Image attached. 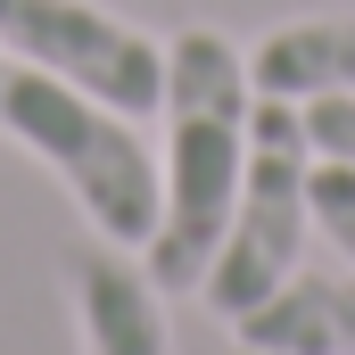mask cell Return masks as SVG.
I'll return each instance as SVG.
<instances>
[{
  "label": "cell",
  "mask_w": 355,
  "mask_h": 355,
  "mask_svg": "<svg viewBox=\"0 0 355 355\" xmlns=\"http://www.w3.org/2000/svg\"><path fill=\"white\" fill-rule=\"evenodd\" d=\"M166 207H157V240L141 248L149 281L174 297L198 289L215 248H223V223H232V198L248 174V124H257V75H248V50H232L215 25H182L166 42Z\"/></svg>",
  "instance_id": "6da1fadb"
},
{
  "label": "cell",
  "mask_w": 355,
  "mask_h": 355,
  "mask_svg": "<svg viewBox=\"0 0 355 355\" xmlns=\"http://www.w3.org/2000/svg\"><path fill=\"white\" fill-rule=\"evenodd\" d=\"M0 132L67 182V198L83 207L91 240L132 248V257L157 240L166 174H157V149L141 141V116H124V107H107L91 91L58 83L42 67L0 58Z\"/></svg>",
  "instance_id": "7a4b0ae2"
},
{
  "label": "cell",
  "mask_w": 355,
  "mask_h": 355,
  "mask_svg": "<svg viewBox=\"0 0 355 355\" xmlns=\"http://www.w3.org/2000/svg\"><path fill=\"white\" fill-rule=\"evenodd\" d=\"M314 240V141H306V107L257 91V124H248V174L232 198L223 248L198 281L215 322H240L248 306H265L289 272L306 265Z\"/></svg>",
  "instance_id": "3957f363"
},
{
  "label": "cell",
  "mask_w": 355,
  "mask_h": 355,
  "mask_svg": "<svg viewBox=\"0 0 355 355\" xmlns=\"http://www.w3.org/2000/svg\"><path fill=\"white\" fill-rule=\"evenodd\" d=\"M0 58L42 67L124 116H157L166 99V42L99 0H0Z\"/></svg>",
  "instance_id": "277c9868"
},
{
  "label": "cell",
  "mask_w": 355,
  "mask_h": 355,
  "mask_svg": "<svg viewBox=\"0 0 355 355\" xmlns=\"http://www.w3.org/2000/svg\"><path fill=\"white\" fill-rule=\"evenodd\" d=\"M67 306H75L83 355H174L166 289L149 281L132 248H107V240L67 248Z\"/></svg>",
  "instance_id": "5b68a950"
},
{
  "label": "cell",
  "mask_w": 355,
  "mask_h": 355,
  "mask_svg": "<svg viewBox=\"0 0 355 355\" xmlns=\"http://www.w3.org/2000/svg\"><path fill=\"white\" fill-rule=\"evenodd\" d=\"M232 339L257 355H355V265L347 272H289L265 306L232 322Z\"/></svg>",
  "instance_id": "8992f818"
},
{
  "label": "cell",
  "mask_w": 355,
  "mask_h": 355,
  "mask_svg": "<svg viewBox=\"0 0 355 355\" xmlns=\"http://www.w3.org/2000/svg\"><path fill=\"white\" fill-rule=\"evenodd\" d=\"M248 75L265 99H331L355 91V17H289L248 50Z\"/></svg>",
  "instance_id": "52a82bcc"
},
{
  "label": "cell",
  "mask_w": 355,
  "mask_h": 355,
  "mask_svg": "<svg viewBox=\"0 0 355 355\" xmlns=\"http://www.w3.org/2000/svg\"><path fill=\"white\" fill-rule=\"evenodd\" d=\"M314 232L355 265V166L339 157H314Z\"/></svg>",
  "instance_id": "ba28073f"
},
{
  "label": "cell",
  "mask_w": 355,
  "mask_h": 355,
  "mask_svg": "<svg viewBox=\"0 0 355 355\" xmlns=\"http://www.w3.org/2000/svg\"><path fill=\"white\" fill-rule=\"evenodd\" d=\"M306 141H314V157H339V166H355V91L306 99Z\"/></svg>",
  "instance_id": "9c48e42d"
},
{
  "label": "cell",
  "mask_w": 355,
  "mask_h": 355,
  "mask_svg": "<svg viewBox=\"0 0 355 355\" xmlns=\"http://www.w3.org/2000/svg\"><path fill=\"white\" fill-rule=\"evenodd\" d=\"M232 355H257V347H232Z\"/></svg>",
  "instance_id": "30bf717a"
}]
</instances>
